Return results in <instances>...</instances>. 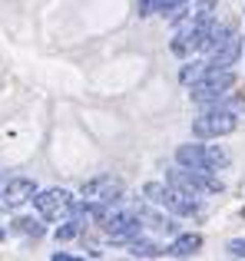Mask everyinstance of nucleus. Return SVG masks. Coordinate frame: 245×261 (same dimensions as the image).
Returning a JSON list of instances; mask_svg holds the SVG:
<instances>
[{
    "label": "nucleus",
    "instance_id": "obj_16",
    "mask_svg": "<svg viewBox=\"0 0 245 261\" xmlns=\"http://www.w3.org/2000/svg\"><path fill=\"white\" fill-rule=\"evenodd\" d=\"M13 231H20V235H33V238H40V235H43V225H40L37 218H17V222H13Z\"/></svg>",
    "mask_w": 245,
    "mask_h": 261
},
{
    "label": "nucleus",
    "instance_id": "obj_21",
    "mask_svg": "<svg viewBox=\"0 0 245 261\" xmlns=\"http://www.w3.org/2000/svg\"><path fill=\"white\" fill-rule=\"evenodd\" d=\"M0 198H4V189H0Z\"/></svg>",
    "mask_w": 245,
    "mask_h": 261
},
{
    "label": "nucleus",
    "instance_id": "obj_17",
    "mask_svg": "<svg viewBox=\"0 0 245 261\" xmlns=\"http://www.w3.org/2000/svg\"><path fill=\"white\" fill-rule=\"evenodd\" d=\"M206 70H209V63H189V66H182L179 80H182V83H195V80H199Z\"/></svg>",
    "mask_w": 245,
    "mask_h": 261
},
{
    "label": "nucleus",
    "instance_id": "obj_7",
    "mask_svg": "<svg viewBox=\"0 0 245 261\" xmlns=\"http://www.w3.org/2000/svg\"><path fill=\"white\" fill-rule=\"evenodd\" d=\"M83 198H93V202H119L122 182L116 175H96L90 182H83Z\"/></svg>",
    "mask_w": 245,
    "mask_h": 261
},
{
    "label": "nucleus",
    "instance_id": "obj_3",
    "mask_svg": "<svg viewBox=\"0 0 245 261\" xmlns=\"http://www.w3.org/2000/svg\"><path fill=\"white\" fill-rule=\"evenodd\" d=\"M212 169H169V182L176 189L189 192V195H206V192H222V182L215 175H209Z\"/></svg>",
    "mask_w": 245,
    "mask_h": 261
},
{
    "label": "nucleus",
    "instance_id": "obj_18",
    "mask_svg": "<svg viewBox=\"0 0 245 261\" xmlns=\"http://www.w3.org/2000/svg\"><path fill=\"white\" fill-rule=\"evenodd\" d=\"M206 152H209V169H226V166H229V155H226V152H222V149H219V146H212V149H206Z\"/></svg>",
    "mask_w": 245,
    "mask_h": 261
},
{
    "label": "nucleus",
    "instance_id": "obj_10",
    "mask_svg": "<svg viewBox=\"0 0 245 261\" xmlns=\"http://www.w3.org/2000/svg\"><path fill=\"white\" fill-rule=\"evenodd\" d=\"M199 248H202V235L186 231V235H179V238H176V242L166 248V255H169V258H192Z\"/></svg>",
    "mask_w": 245,
    "mask_h": 261
},
{
    "label": "nucleus",
    "instance_id": "obj_9",
    "mask_svg": "<svg viewBox=\"0 0 245 261\" xmlns=\"http://www.w3.org/2000/svg\"><path fill=\"white\" fill-rule=\"evenodd\" d=\"M239 53H242V40L232 33V37H229L226 43L219 46V50L209 53V66H215V70H229V66L239 60Z\"/></svg>",
    "mask_w": 245,
    "mask_h": 261
},
{
    "label": "nucleus",
    "instance_id": "obj_19",
    "mask_svg": "<svg viewBox=\"0 0 245 261\" xmlns=\"http://www.w3.org/2000/svg\"><path fill=\"white\" fill-rule=\"evenodd\" d=\"M226 251H229L232 258H245V238H235V242H229Z\"/></svg>",
    "mask_w": 245,
    "mask_h": 261
},
{
    "label": "nucleus",
    "instance_id": "obj_5",
    "mask_svg": "<svg viewBox=\"0 0 245 261\" xmlns=\"http://www.w3.org/2000/svg\"><path fill=\"white\" fill-rule=\"evenodd\" d=\"M232 86H235V73L232 70H215V66H209V70L192 83V99L195 102H209V99H215V96H226Z\"/></svg>",
    "mask_w": 245,
    "mask_h": 261
},
{
    "label": "nucleus",
    "instance_id": "obj_14",
    "mask_svg": "<svg viewBox=\"0 0 245 261\" xmlns=\"http://www.w3.org/2000/svg\"><path fill=\"white\" fill-rule=\"evenodd\" d=\"M129 255L133 258H162L166 251L153 242H139V238H136V242H129Z\"/></svg>",
    "mask_w": 245,
    "mask_h": 261
},
{
    "label": "nucleus",
    "instance_id": "obj_1",
    "mask_svg": "<svg viewBox=\"0 0 245 261\" xmlns=\"http://www.w3.org/2000/svg\"><path fill=\"white\" fill-rule=\"evenodd\" d=\"M212 7H215V0H202L199 10H195V17L189 20V23L182 27L179 33H176V40H173V53L186 57V53H192V50H206L209 37H212V27H215Z\"/></svg>",
    "mask_w": 245,
    "mask_h": 261
},
{
    "label": "nucleus",
    "instance_id": "obj_20",
    "mask_svg": "<svg viewBox=\"0 0 245 261\" xmlns=\"http://www.w3.org/2000/svg\"><path fill=\"white\" fill-rule=\"evenodd\" d=\"M53 261H73V255H66V251H57V255H53Z\"/></svg>",
    "mask_w": 245,
    "mask_h": 261
},
{
    "label": "nucleus",
    "instance_id": "obj_4",
    "mask_svg": "<svg viewBox=\"0 0 245 261\" xmlns=\"http://www.w3.org/2000/svg\"><path fill=\"white\" fill-rule=\"evenodd\" d=\"M235 129H239V119L232 109H209L192 122V136H199V139H219V136H229Z\"/></svg>",
    "mask_w": 245,
    "mask_h": 261
},
{
    "label": "nucleus",
    "instance_id": "obj_6",
    "mask_svg": "<svg viewBox=\"0 0 245 261\" xmlns=\"http://www.w3.org/2000/svg\"><path fill=\"white\" fill-rule=\"evenodd\" d=\"M33 205H37V212L43 218H60V215H73V195L66 189H46V192H37L33 195Z\"/></svg>",
    "mask_w": 245,
    "mask_h": 261
},
{
    "label": "nucleus",
    "instance_id": "obj_12",
    "mask_svg": "<svg viewBox=\"0 0 245 261\" xmlns=\"http://www.w3.org/2000/svg\"><path fill=\"white\" fill-rule=\"evenodd\" d=\"M136 215H139L149 228H156V231H176V222H173V218L159 215V212H153V208H139Z\"/></svg>",
    "mask_w": 245,
    "mask_h": 261
},
{
    "label": "nucleus",
    "instance_id": "obj_11",
    "mask_svg": "<svg viewBox=\"0 0 245 261\" xmlns=\"http://www.w3.org/2000/svg\"><path fill=\"white\" fill-rule=\"evenodd\" d=\"M176 162L186 169H209V152L206 146H179L176 149Z\"/></svg>",
    "mask_w": 245,
    "mask_h": 261
},
{
    "label": "nucleus",
    "instance_id": "obj_13",
    "mask_svg": "<svg viewBox=\"0 0 245 261\" xmlns=\"http://www.w3.org/2000/svg\"><path fill=\"white\" fill-rule=\"evenodd\" d=\"M186 0H139V17H149V13H166L182 7Z\"/></svg>",
    "mask_w": 245,
    "mask_h": 261
},
{
    "label": "nucleus",
    "instance_id": "obj_15",
    "mask_svg": "<svg viewBox=\"0 0 245 261\" xmlns=\"http://www.w3.org/2000/svg\"><path fill=\"white\" fill-rule=\"evenodd\" d=\"M232 33H235V30H232V27H229V23H215V27H212V37H209V43H206V53L219 50V46L226 43V40L232 37Z\"/></svg>",
    "mask_w": 245,
    "mask_h": 261
},
{
    "label": "nucleus",
    "instance_id": "obj_2",
    "mask_svg": "<svg viewBox=\"0 0 245 261\" xmlns=\"http://www.w3.org/2000/svg\"><path fill=\"white\" fill-rule=\"evenodd\" d=\"M142 195H146L153 205L173 212V215H182V218H192V215H199V212H202L199 202H195V195L176 189L173 182H169V185H162V182H146V185H142Z\"/></svg>",
    "mask_w": 245,
    "mask_h": 261
},
{
    "label": "nucleus",
    "instance_id": "obj_8",
    "mask_svg": "<svg viewBox=\"0 0 245 261\" xmlns=\"http://www.w3.org/2000/svg\"><path fill=\"white\" fill-rule=\"evenodd\" d=\"M33 195H37V182L33 178H10V182L4 185V198H0V205H7V208H20L23 202H33Z\"/></svg>",
    "mask_w": 245,
    "mask_h": 261
}]
</instances>
